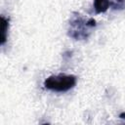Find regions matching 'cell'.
Segmentation results:
<instances>
[{
    "label": "cell",
    "mask_w": 125,
    "mask_h": 125,
    "mask_svg": "<svg viewBox=\"0 0 125 125\" xmlns=\"http://www.w3.org/2000/svg\"><path fill=\"white\" fill-rule=\"evenodd\" d=\"M2 20V23H1V31H2V40H1V43L4 44L5 41H6V33H7V29H8V22L6 21V19L4 17L1 18Z\"/></svg>",
    "instance_id": "3"
},
{
    "label": "cell",
    "mask_w": 125,
    "mask_h": 125,
    "mask_svg": "<svg viewBox=\"0 0 125 125\" xmlns=\"http://www.w3.org/2000/svg\"><path fill=\"white\" fill-rule=\"evenodd\" d=\"M109 1L108 0H95L94 1V7L97 13H102L107 10L109 7Z\"/></svg>",
    "instance_id": "2"
},
{
    "label": "cell",
    "mask_w": 125,
    "mask_h": 125,
    "mask_svg": "<svg viewBox=\"0 0 125 125\" xmlns=\"http://www.w3.org/2000/svg\"><path fill=\"white\" fill-rule=\"evenodd\" d=\"M76 84V77L73 75H52L44 81L45 88L55 92H66Z\"/></svg>",
    "instance_id": "1"
}]
</instances>
